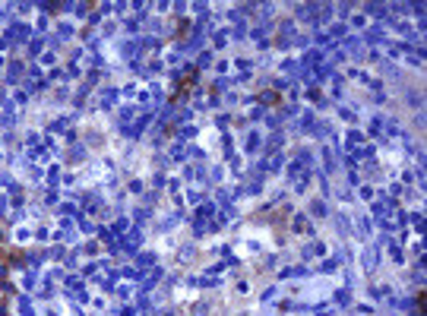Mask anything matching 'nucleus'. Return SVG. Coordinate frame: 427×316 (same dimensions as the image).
Instances as JSON below:
<instances>
[{
	"label": "nucleus",
	"instance_id": "nucleus-1",
	"mask_svg": "<svg viewBox=\"0 0 427 316\" xmlns=\"http://www.w3.org/2000/svg\"><path fill=\"white\" fill-rule=\"evenodd\" d=\"M196 79H199V67H190V70L184 73L180 79H174V92H171V101H180V98H187Z\"/></svg>",
	"mask_w": 427,
	"mask_h": 316
},
{
	"label": "nucleus",
	"instance_id": "nucleus-2",
	"mask_svg": "<svg viewBox=\"0 0 427 316\" xmlns=\"http://www.w3.org/2000/svg\"><path fill=\"white\" fill-rule=\"evenodd\" d=\"M23 256H26L23 250H7L4 247V250H0V269H10L7 263H23Z\"/></svg>",
	"mask_w": 427,
	"mask_h": 316
},
{
	"label": "nucleus",
	"instance_id": "nucleus-3",
	"mask_svg": "<svg viewBox=\"0 0 427 316\" xmlns=\"http://www.w3.org/2000/svg\"><path fill=\"white\" fill-rule=\"evenodd\" d=\"M415 304H418V316H427V291H418Z\"/></svg>",
	"mask_w": 427,
	"mask_h": 316
},
{
	"label": "nucleus",
	"instance_id": "nucleus-4",
	"mask_svg": "<svg viewBox=\"0 0 427 316\" xmlns=\"http://www.w3.org/2000/svg\"><path fill=\"white\" fill-rule=\"evenodd\" d=\"M187 32H190V19H180V26H177V32H174V38H184Z\"/></svg>",
	"mask_w": 427,
	"mask_h": 316
}]
</instances>
